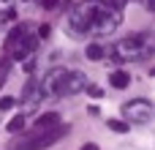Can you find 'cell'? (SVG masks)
I'll return each instance as SVG.
<instances>
[{
	"mask_svg": "<svg viewBox=\"0 0 155 150\" xmlns=\"http://www.w3.org/2000/svg\"><path fill=\"white\" fill-rule=\"evenodd\" d=\"M41 85H44L46 98H68V96H76V93H82V90L90 87L87 77L82 71H76V68H60V66L52 68L41 79Z\"/></svg>",
	"mask_w": 155,
	"mask_h": 150,
	"instance_id": "6da1fadb",
	"label": "cell"
},
{
	"mask_svg": "<svg viewBox=\"0 0 155 150\" xmlns=\"http://www.w3.org/2000/svg\"><path fill=\"white\" fill-rule=\"evenodd\" d=\"M153 52H155L153 33H134L128 38L114 41L112 49H109L112 60H117V63H139V60H147Z\"/></svg>",
	"mask_w": 155,
	"mask_h": 150,
	"instance_id": "7a4b0ae2",
	"label": "cell"
},
{
	"mask_svg": "<svg viewBox=\"0 0 155 150\" xmlns=\"http://www.w3.org/2000/svg\"><path fill=\"white\" fill-rule=\"evenodd\" d=\"M38 41H41V36L38 33H33V25H16L8 36H5V44H3V49H5V55L11 57V60H33V55H35V49H38Z\"/></svg>",
	"mask_w": 155,
	"mask_h": 150,
	"instance_id": "3957f363",
	"label": "cell"
},
{
	"mask_svg": "<svg viewBox=\"0 0 155 150\" xmlns=\"http://www.w3.org/2000/svg\"><path fill=\"white\" fill-rule=\"evenodd\" d=\"M98 11L101 5L98 3H79L71 14H68V33L74 38H82V36H93V27H95V19H98Z\"/></svg>",
	"mask_w": 155,
	"mask_h": 150,
	"instance_id": "277c9868",
	"label": "cell"
},
{
	"mask_svg": "<svg viewBox=\"0 0 155 150\" xmlns=\"http://www.w3.org/2000/svg\"><path fill=\"white\" fill-rule=\"evenodd\" d=\"M155 115V107L147 101V98H131L123 104V120L134 123V126H142L147 120H153Z\"/></svg>",
	"mask_w": 155,
	"mask_h": 150,
	"instance_id": "5b68a950",
	"label": "cell"
},
{
	"mask_svg": "<svg viewBox=\"0 0 155 150\" xmlns=\"http://www.w3.org/2000/svg\"><path fill=\"white\" fill-rule=\"evenodd\" d=\"M123 22V11L120 5L109 3V5H101L98 11V19H95V27H93V36H106V33H114Z\"/></svg>",
	"mask_w": 155,
	"mask_h": 150,
	"instance_id": "8992f818",
	"label": "cell"
},
{
	"mask_svg": "<svg viewBox=\"0 0 155 150\" xmlns=\"http://www.w3.org/2000/svg\"><path fill=\"white\" fill-rule=\"evenodd\" d=\"M65 134H68V126H54V128H49V131H44V134L30 137L27 142H19L16 150H44V148H52V145L60 142Z\"/></svg>",
	"mask_w": 155,
	"mask_h": 150,
	"instance_id": "52a82bcc",
	"label": "cell"
},
{
	"mask_svg": "<svg viewBox=\"0 0 155 150\" xmlns=\"http://www.w3.org/2000/svg\"><path fill=\"white\" fill-rule=\"evenodd\" d=\"M44 98H46V93H44L41 79H38V77H30V79L25 82V87H22V115L33 112Z\"/></svg>",
	"mask_w": 155,
	"mask_h": 150,
	"instance_id": "ba28073f",
	"label": "cell"
},
{
	"mask_svg": "<svg viewBox=\"0 0 155 150\" xmlns=\"http://www.w3.org/2000/svg\"><path fill=\"white\" fill-rule=\"evenodd\" d=\"M54 126H60V115H57V112H46V115H41V118L35 120L33 137H35V134H44V131H49V128H54Z\"/></svg>",
	"mask_w": 155,
	"mask_h": 150,
	"instance_id": "9c48e42d",
	"label": "cell"
},
{
	"mask_svg": "<svg viewBox=\"0 0 155 150\" xmlns=\"http://www.w3.org/2000/svg\"><path fill=\"white\" fill-rule=\"evenodd\" d=\"M16 19V0H0V25Z\"/></svg>",
	"mask_w": 155,
	"mask_h": 150,
	"instance_id": "30bf717a",
	"label": "cell"
},
{
	"mask_svg": "<svg viewBox=\"0 0 155 150\" xmlns=\"http://www.w3.org/2000/svg\"><path fill=\"white\" fill-rule=\"evenodd\" d=\"M109 85L117 87V90H125V87L131 85V77H128L125 71H114V74H109Z\"/></svg>",
	"mask_w": 155,
	"mask_h": 150,
	"instance_id": "8fae6325",
	"label": "cell"
},
{
	"mask_svg": "<svg viewBox=\"0 0 155 150\" xmlns=\"http://www.w3.org/2000/svg\"><path fill=\"white\" fill-rule=\"evenodd\" d=\"M11 63H14L11 57H3V60H0V87H3V85L8 82V77H11Z\"/></svg>",
	"mask_w": 155,
	"mask_h": 150,
	"instance_id": "7c38bea8",
	"label": "cell"
},
{
	"mask_svg": "<svg viewBox=\"0 0 155 150\" xmlns=\"http://www.w3.org/2000/svg\"><path fill=\"white\" fill-rule=\"evenodd\" d=\"M84 55H87V60H101V57H104V55H106V49H104V46H101V44H90V46H87V52H84Z\"/></svg>",
	"mask_w": 155,
	"mask_h": 150,
	"instance_id": "4fadbf2b",
	"label": "cell"
},
{
	"mask_svg": "<svg viewBox=\"0 0 155 150\" xmlns=\"http://www.w3.org/2000/svg\"><path fill=\"white\" fill-rule=\"evenodd\" d=\"M5 128H8V134H16V131H22V128H25V115H16V118H14V120H11Z\"/></svg>",
	"mask_w": 155,
	"mask_h": 150,
	"instance_id": "5bb4252c",
	"label": "cell"
},
{
	"mask_svg": "<svg viewBox=\"0 0 155 150\" xmlns=\"http://www.w3.org/2000/svg\"><path fill=\"white\" fill-rule=\"evenodd\" d=\"M106 123H109V128H112V131H117V134H125V131L131 128V123H128V120H106Z\"/></svg>",
	"mask_w": 155,
	"mask_h": 150,
	"instance_id": "9a60e30c",
	"label": "cell"
},
{
	"mask_svg": "<svg viewBox=\"0 0 155 150\" xmlns=\"http://www.w3.org/2000/svg\"><path fill=\"white\" fill-rule=\"evenodd\" d=\"M14 104H16V98H14V96H3V98H0V112L14 109Z\"/></svg>",
	"mask_w": 155,
	"mask_h": 150,
	"instance_id": "2e32d148",
	"label": "cell"
},
{
	"mask_svg": "<svg viewBox=\"0 0 155 150\" xmlns=\"http://www.w3.org/2000/svg\"><path fill=\"white\" fill-rule=\"evenodd\" d=\"M38 36L46 38V36H49V25H41V27H38Z\"/></svg>",
	"mask_w": 155,
	"mask_h": 150,
	"instance_id": "e0dca14e",
	"label": "cell"
},
{
	"mask_svg": "<svg viewBox=\"0 0 155 150\" xmlns=\"http://www.w3.org/2000/svg\"><path fill=\"white\" fill-rule=\"evenodd\" d=\"M87 93H90V96H95V98H98V96H101V87H95V85H90V87H87Z\"/></svg>",
	"mask_w": 155,
	"mask_h": 150,
	"instance_id": "ac0fdd59",
	"label": "cell"
},
{
	"mask_svg": "<svg viewBox=\"0 0 155 150\" xmlns=\"http://www.w3.org/2000/svg\"><path fill=\"white\" fill-rule=\"evenodd\" d=\"M142 3L147 5V11H153V14H155V0H142Z\"/></svg>",
	"mask_w": 155,
	"mask_h": 150,
	"instance_id": "d6986e66",
	"label": "cell"
},
{
	"mask_svg": "<svg viewBox=\"0 0 155 150\" xmlns=\"http://www.w3.org/2000/svg\"><path fill=\"white\" fill-rule=\"evenodd\" d=\"M54 5H57V0H44V8H46V11H49V8H54Z\"/></svg>",
	"mask_w": 155,
	"mask_h": 150,
	"instance_id": "ffe728a7",
	"label": "cell"
},
{
	"mask_svg": "<svg viewBox=\"0 0 155 150\" xmlns=\"http://www.w3.org/2000/svg\"><path fill=\"white\" fill-rule=\"evenodd\" d=\"M82 150H98V145H93V142H87V145H84Z\"/></svg>",
	"mask_w": 155,
	"mask_h": 150,
	"instance_id": "44dd1931",
	"label": "cell"
},
{
	"mask_svg": "<svg viewBox=\"0 0 155 150\" xmlns=\"http://www.w3.org/2000/svg\"><path fill=\"white\" fill-rule=\"evenodd\" d=\"M153 77H155V68H153Z\"/></svg>",
	"mask_w": 155,
	"mask_h": 150,
	"instance_id": "7402d4cb",
	"label": "cell"
}]
</instances>
